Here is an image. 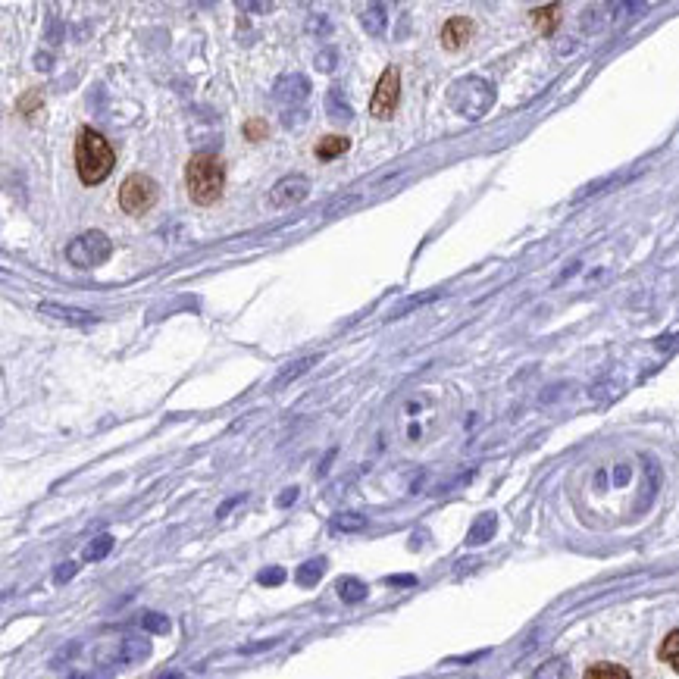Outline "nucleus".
I'll use <instances>...</instances> for the list:
<instances>
[{"mask_svg":"<svg viewBox=\"0 0 679 679\" xmlns=\"http://www.w3.org/2000/svg\"><path fill=\"white\" fill-rule=\"evenodd\" d=\"M116 166V151L113 144L97 132V129H82L76 138V173L85 185H101Z\"/></svg>","mask_w":679,"mask_h":679,"instance_id":"nucleus-1","label":"nucleus"},{"mask_svg":"<svg viewBox=\"0 0 679 679\" xmlns=\"http://www.w3.org/2000/svg\"><path fill=\"white\" fill-rule=\"evenodd\" d=\"M185 188L194 204H201V207L216 204L223 198V188H226L223 160L213 154H194L185 163Z\"/></svg>","mask_w":679,"mask_h":679,"instance_id":"nucleus-2","label":"nucleus"},{"mask_svg":"<svg viewBox=\"0 0 679 679\" xmlns=\"http://www.w3.org/2000/svg\"><path fill=\"white\" fill-rule=\"evenodd\" d=\"M448 101L464 119H482L495 104V88L479 76H470V79H460L451 85Z\"/></svg>","mask_w":679,"mask_h":679,"instance_id":"nucleus-3","label":"nucleus"},{"mask_svg":"<svg viewBox=\"0 0 679 679\" xmlns=\"http://www.w3.org/2000/svg\"><path fill=\"white\" fill-rule=\"evenodd\" d=\"M113 254V241L104 235V232H82L79 238H72L69 241V248H66V260L72 266H79V270H91V266H101L107 263Z\"/></svg>","mask_w":679,"mask_h":679,"instance_id":"nucleus-4","label":"nucleus"},{"mask_svg":"<svg viewBox=\"0 0 679 679\" xmlns=\"http://www.w3.org/2000/svg\"><path fill=\"white\" fill-rule=\"evenodd\" d=\"M157 194H160V188L151 176L135 173L123 182V188H119V207L132 216H141L157 204Z\"/></svg>","mask_w":679,"mask_h":679,"instance_id":"nucleus-5","label":"nucleus"},{"mask_svg":"<svg viewBox=\"0 0 679 679\" xmlns=\"http://www.w3.org/2000/svg\"><path fill=\"white\" fill-rule=\"evenodd\" d=\"M398 97H401V72H398V66H388L376 82L370 113L376 119H392V113L398 107Z\"/></svg>","mask_w":679,"mask_h":679,"instance_id":"nucleus-6","label":"nucleus"},{"mask_svg":"<svg viewBox=\"0 0 679 679\" xmlns=\"http://www.w3.org/2000/svg\"><path fill=\"white\" fill-rule=\"evenodd\" d=\"M310 194V182L304 176H285L273 185L270 191V204L273 207H295Z\"/></svg>","mask_w":679,"mask_h":679,"instance_id":"nucleus-7","label":"nucleus"},{"mask_svg":"<svg viewBox=\"0 0 679 679\" xmlns=\"http://www.w3.org/2000/svg\"><path fill=\"white\" fill-rule=\"evenodd\" d=\"M473 38V19L470 16H451L442 26V47L445 51H460Z\"/></svg>","mask_w":679,"mask_h":679,"instance_id":"nucleus-8","label":"nucleus"},{"mask_svg":"<svg viewBox=\"0 0 679 679\" xmlns=\"http://www.w3.org/2000/svg\"><path fill=\"white\" fill-rule=\"evenodd\" d=\"M151 654V642L148 639H138V636H129V639H123L119 642V648L113 651V658H110V664L113 667H129V664H138V661H144Z\"/></svg>","mask_w":679,"mask_h":679,"instance_id":"nucleus-9","label":"nucleus"},{"mask_svg":"<svg viewBox=\"0 0 679 679\" xmlns=\"http://www.w3.org/2000/svg\"><path fill=\"white\" fill-rule=\"evenodd\" d=\"M38 313H41V317H54V320L72 323V326H88V323H94V313H91V310L63 307V304H41Z\"/></svg>","mask_w":679,"mask_h":679,"instance_id":"nucleus-10","label":"nucleus"},{"mask_svg":"<svg viewBox=\"0 0 679 679\" xmlns=\"http://www.w3.org/2000/svg\"><path fill=\"white\" fill-rule=\"evenodd\" d=\"M351 148V141L345 135H326L323 141H317V157L320 160H335L342 157Z\"/></svg>","mask_w":679,"mask_h":679,"instance_id":"nucleus-11","label":"nucleus"},{"mask_svg":"<svg viewBox=\"0 0 679 679\" xmlns=\"http://www.w3.org/2000/svg\"><path fill=\"white\" fill-rule=\"evenodd\" d=\"M338 595H342V601H348V604H357V601H363L367 598V586H363L360 579H354V576H345V579H338Z\"/></svg>","mask_w":679,"mask_h":679,"instance_id":"nucleus-12","label":"nucleus"},{"mask_svg":"<svg viewBox=\"0 0 679 679\" xmlns=\"http://www.w3.org/2000/svg\"><path fill=\"white\" fill-rule=\"evenodd\" d=\"M582 679H633V676H629V670H626V667H620V664H608V661H601V664H592Z\"/></svg>","mask_w":679,"mask_h":679,"instance_id":"nucleus-13","label":"nucleus"},{"mask_svg":"<svg viewBox=\"0 0 679 679\" xmlns=\"http://www.w3.org/2000/svg\"><path fill=\"white\" fill-rule=\"evenodd\" d=\"M492 532H495V517H492V514H482V517L476 520V526L470 529L467 542H470V545H482V542H489V539H492Z\"/></svg>","mask_w":679,"mask_h":679,"instance_id":"nucleus-14","label":"nucleus"},{"mask_svg":"<svg viewBox=\"0 0 679 679\" xmlns=\"http://www.w3.org/2000/svg\"><path fill=\"white\" fill-rule=\"evenodd\" d=\"M658 654H661L664 664H670L679 673V629H673V633L661 642V651Z\"/></svg>","mask_w":679,"mask_h":679,"instance_id":"nucleus-15","label":"nucleus"},{"mask_svg":"<svg viewBox=\"0 0 679 679\" xmlns=\"http://www.w3.org/2000/svg\"><path fill=\"white\" fill-rule=\"evenodd\" d=\"M532 679H567V661L564 658L545 661L536 673H532Z\"/></svg>","mask_w":679,"mask_h":679,"instance_id":"nucleus-16","label":"nucleus"},{"mask_svg":"<svg viewBox=\"0 0 679 679\" xmlns=\"http://www.w3.org/2000/svg\"><path fill=\"white\" fill-rule=\"evenodd\" d=\"M557 13H561V7H557V4H551V7H545V10H536V13H532V19H536V29H539L542 35L554 32V26H557Z\"/></svg>","mask_w":679,"mask_h":679,"instance_id":"nucleus-17","label":"nucleus"},{"mask_svg":"<svg viewBox=\"0 0 679 679\" xmlns=\"http://www.w3.org/2000/svg\"><path fill=\"white\" fill-rule=\"evenodd\" d=\"M360 22H363V29H367L370 35H379V32L385 29V7H379V4L370 7L367 13H363Z\"/></svg>","mask_w":679,"mask_h":679,"instance_id":"nucleus-18","label":"nucleus"},{"mask_svg":"<svg viewBox=\"0 0 679 679\" xmlns=\"http://www.w3.org/2000/svg\"><path fill=\"white\" fill-rule=\"evenodd\" d=\"M323 570H326V561H307L298 570V582H301V586H313V582H320Z\"/></svg>","mask_w":679,"mask_h":679,"instance_id":"nucleus-19","label":"nucleus"},{"mask_svg":"<svg viewBox=\"0 0 679 679\" xmlns=\"http://www.w3.org/2000/svg\"><path fill=\"white\" fill-rule=\"evenodd\" d=\"M367 526V517H360V514H338L332 520V529H342V532H357Z\"/></svg>","mask_w":679,"mask_h":679,"instance_id":"nucleus-20","label":"nucleus"},{"mask_svg":"<svg viewBox=\"0 0 679 679\" xmlns=\"http://www.w3.org/2000/svg\"><path fill=\"white\" fill-rule=\"evenodd\" d=\"M110 548H113V539H110V536H97V539L85 548V557H88V561H101V557L110 554Z\"/></svg>","mask_w":679,"mask_h":679,"instance_id":"nucleus-21","label":"nucleus"},{"mask_svg":"<svg viewBox=\"0 0 679 679\" xmlns=\"http://www.w3.org/2000/svg\"><path fill=\"white\" fill-rule=\"evenodd\" d=\"M245 135H248V141H260V138H266V123H263V119H248Z\"/></svg>","mask_w":679,"mask_h":679,"instance_id":"nucleus-22","label":"nucleus"},{"mask_svg":"<svg viewBox=\"0 0 679 679\" xmlns=\"http://www.w3.org/2000/svg\"><path fill=\"white\" fill-rule=\"evenodd\" d=\"M282 579H285V570H279V567H273V570H263V573H260V582H263V586H279Z\"/></svg>","mask_w":679,"mask_h":679,"instance_id":"nucleus-23","label":"nucleus"},{"mask_svg":"<svg viewBox=\"0 0 679 679\" xmlns=\"http://www.w3.org/2000/svg\"><path fill=\"white\" fill-rule=\"evenodd\" d=\"M144 626L154 629V633H166V629H169V620L160 617V614H148V617H144Z\"/></svg>","mask_w":679,"mask_h":679,"instance_id":"nucleus-24","label":"nucleus"},{"mask_svg":"<svg viewBox=\"0 0 679 679\" xmlns=\"http://www.w3.org/2000/svg\"><path fill=\"white\" fill-rule=\"evenodd\" d=\"M310 363H313V357H310V360H301V363H295V370H288V373H282L276 385H285L288 379H295V376H301V373H304V370L310 367Z\"/></svg>","mask_w":679,"mask_h":679,"instance_id":"nucleus-25","label":"nucleus"},{"mask_svg":"<svg viewBox=\"0 0 679 679\" xmlns=\"http://www.w3.org/2000/svg\"><path fill=\"white\" fill-rule=\"evenodd\" d=\"M72 573H76V564H63L60 570H57V582H63V579H69Z\"/></svg>","mask_w":679,"mask_h":679,"instance_id":"nucleus-26","label":"nucleus"},{"mask_svg":"<svg viewBox=\"0 0 679 679\" xmlns=\"http://www.w3.org/2000/svg\"><path fill=\"white\" fill-rule=\"evenodd\" d=\"M295 498H298V489H288V492H285V495H282V498H279V504H282V507H285V504H288V501H295Z\"/></svg>","mask_w":679,"mask_h":679,"instance_id":"nucleus-27","label":"nucleus"},{"mask_svg":"<svg viewBox=\"0 0 679 679\" xmlns=\"http://www.w3.org/2000/svg\"><path fill=\"white\" fill-rule=\"evenodd\" d=\"M76 679H107L104 673H82V676H76Z\"/></svg>","mask_w":679,"mask_h":679,"instance_id":"nucleus-28","label":"nucleus"},{"mask_svg":"<svg viewBox=\"0 0 679 679\" xmlns=\"http://www.w3.org/2000/svg\"><path fill=\"white\" fill-rule=\"evenodd\" d=\"M157 679H179V673H173V676H157Z\"/></svg>","mask_w":679,"mask_h":679,"instance_id":"nucleus-29","label":"nucleus"}]
</instances>
